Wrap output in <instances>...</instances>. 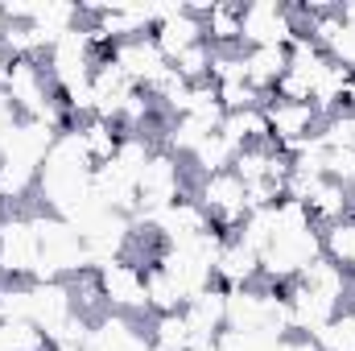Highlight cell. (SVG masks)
<instances>
[{
  "label": "cell",
  "instance_id": "obj_5",
  "mask_svg": "<svg viewBox=\"0 0 355 351\" xmlns=\"http://www.w3.org/2000/svg\"><path fill=\"white\" fill-rule=\"evenodd\" d=\"M194 198L207 207L211 228H215V232H223L227 240H236V232H240V223H244V215H248V186L236 178V170L198 178Z\"/></svg>",
  "mask_w": 355,
  "mask_h": 351
},
{
  "label": "cell",
  "instance_id": "obj_6",
  "mask_svg": "<svg viewBox=\"0 0 355 351\" xmlns=\"http://www.w3.org/2000/svg\"><path fill=\"white\" fill-rule=\"evenodd\" d=\"M103 306L112 314H128V318H145L149 314V293H145V264L132 257L107 261L103 268H95Z\"/></svg>",
  "mask_w": 355,
  "mask_h": 351
},
{
  "label": "cell",
  "instance_id": "obj_38",
  "mask_svg": "<svg viewBox=\"0 0 355 351\" xmlns=\"http://www.w3.org/2000/svg\"><path fill=\"white\" fill-rule=\"evenodd\" d=\"M0 219H4V198H0Z\"/></svg>",
  "mask_w": 355,
  "mask_h": 351
},
{
  "label": "cell",
  "instance_id": "obj_22",
  "mask_svg": "<svg viewBox=\"0 0 355 351\" xmlns=\"http://www.w3.org/2000/svg\"><path fill=\"white\" fill-rule=\"evenodd\" d=\"M145 293H149V314H153V318H157V314H182V310H186L182 289L170 281V273H166L162 264H149V268H145Z\"/></svg>",
  "mask_w": 355,
  "mask_h": 351
},
{
  "label": "cell",
  "instance_id": "obj_34",
  "mask_svg": "<svg viewBox=\"0 0 355 351\" xmlns=\"http://www.w3.org/2000/svg\"><path fill=\"white\" fill-rule=\"evenodd\" d=\"M8 62H12V58H8V54H4V46H0V87H4V75H8Z\"/></svg>",
  "mask_w": 355,
  "mask_h": 351
},
{
  "label": "cell",
  "instance_id": "obj_3",
  "mask_svg": "<svg viewBox=\"0 0 355 351\" xmlns=\"http://www.w3.org/2000/svg\"><path fill=\"white\" fill-rule=\"evenodd\" d=\"M42 261V240L33 211H8L0 219V281H33Z\"/></svg>",
  "mask_w": 355,
  "mask_h": 351
},
{
  "label": "cell",
  "instance_id": "obj_21",
  "mask_svg": "<svg viewBox=\"0 0 355 351\" xmlns=\"http://www.w3.org/2000/svg\"><path fill=\"white\" fill-rule=\"evenodd\" d=\"M149 343L153 351H190L198 343V335L186 323V314H157L149 323Z\"/></svg>",
  "mask_w": 355,
  "mask_h": 351
},
{
  "label": "cell",
  "instance_id": "obj_32",
  "mask_svg": "<svg viewBox=\"0 0 355 351\" xmlns=\"http://www.w3.org/2000/svg\"><path fill=\"white\" fill-rule=\"evenodd\" d=\"M285 351H322V343L314 335H289L285 339Z\"/></svg>",
  "mask_w": 355,
  "mask_h": 351
},
{
  "label": "cell",
  "instance_id": "obj_28",
  "mask_svg": "<svg viewBox=\"0 0 355 351\" xmlns=\"http://www.w3.org/2000/svg\"><path fill=\"white\" fill-rule=\"evenodd\" d=\"M322 145L327 149H352L355 153V112H335L322 120Z\"/></svg>",
  "mask_w": 355,
  "mask_h": 351
},
{
  "label": "cell",
  "instance_id": "obj_30",
  "mask_svg": "<svg viewBox=\"0 0 355 351\" xmlns=\"http://www.w3.org/2000/svg\"><path fill=\"white\" fill-rule=\"evenodd\" d=\"M327 178H335L339 186L355 190V153L352 149H331L327 153Z\"/></svg>",
  "mask_w": 355,
  "mask_h": 351
},
{
  "label": "cell",
  "instance_id": "obj_31",
  "mask_svg": "<svg viewBox=\"0 0 355 351\" xmlns=\"http://www.w3.org/2000/svg\"><path fill=\"white\" fill-rule=\"evenodd\" d=\"M17 120H21V112H17V108H12V99H8V95L0 91V141L8 137V128H12Z\"/></svg>",
  "mask_w": 355,
  "mask_h": 351
},
{
  "label": "cell",
  "instance_id": "obj_17",
  "mask_svg": "<svg viewBox=\"0 0 355 351\" xmlns=\"http://www.w3.org/2000/svg\"><path fill=\"white\" fill-rule=\"evenodd\" d=\"M355 79V71H347V67H339V62H331L327 58V67L314 75V91H310V103H314V112L327 120V116H335L339 108H343V91H347V83Z\"/></svg>",
  "mask_w": 355,
  "mask_h": 351
},
{
  "label": "cell",
  "instance_id": "obj_7",
  "mask_svg": "<svg viewBox=\"0 0 355 351\" xmlns=\"http://www.w3.org/2000/svg\"><path fill=\"white\" fill-rule=\"evenodd\" d=\"M0 91L12 99V108L25 120H37L58 99V91L50 83V71H46L42 58H17V62H8V75H4V87Z\"/></svg>",
  "mask_w": 355,
  "mask_h": 351
},
{
  "label": "cell",
  "instance_id": "obj_35",
  "mask_svg": "<svg viewBox=\"0 0 355 351\" xmlns=\"http://www.w3.org/2000/svg\"><path fill=\"white\" fill-rule=\"evenodd\" d=\"M190 351H219V348H215V339H198Z\"/></svg>",
  "mask_w": 355,
  "mask_h": 351
},
{
  "label": "cell",
  "instance_id": "obj_1",
  "mask_svg": "<svg viewBox=\"0 0 355 351\" xmlns=\"http://www.w3.org/2000/svg\"><path fill=\"white\" fill-rule=\"evenodd\" d=\"M314 261H322V228L277 232L272 244L261 252V281H265L268 289H285Z\"/></svg>",
  "mask_w": 355,
  "mask_h": 351
},
{
  "label": "cell",
  "instance_id": "obj_16",
  "mask_svg": "<svg viewBox=\"0 0 355 351\" xmlns=\"http://www.w3.org/2000/svg\"><path fill=\"white\" fill-rule=\"evenodd\" d=\"M219 137L240 153L248 145H268V120H265V108H248V112H227L223 124H219Z\"/></svg>",
  "mask_w": 355,
  "mask_h": 351
},
{
  "label": "cell",
  "instance_id": "obj_20",
  "mask_svg": "<svg viewBox=\"0 0 355 351\" xmlns=\"http://www.w3.org/2000/svg\"><path fill=\"white\" fill-rule=\"evenodd\" d=\"M202 33H207V42H211L215 50H232V46H240V4H232V0H215L211 12L202 17ZM240 50H244V46H240Z\"/></svg>",
  "mask_w": 355,
  "mask_h": 351
},
{
  "label": "cell",
  "instance_id": "obj_4",
  "mask_svg": "<svg viewBox=\"0 0 355 351\" xmlns=\"http://www.w3.org/2000/svg\"><path fill=\"white\" fill-rule=\"evenodd\" d=\"M186 194H190V190H186L182 157L166 153V149H157V153L145 162L141 178H137V219L170 211L178 198H186Z\"/></svg>",
  "mask_w": 355,
  "mask_h": 351
},
{
  "label": "cell",
  "instance_id": "obj_27",
  "mask_svg": "<svg viewBox=\"0 0 355 351\" xmlns=\"http://www.w3.org/2000/svg\"><path fill=\"white\" fill-rule=\"evenodd\" d=\"M211 54H215L211 42H198V46H190L186 54H178L170 67H174L186 83H207V79H211Z\"/></svg>",
  "mask_w": 355,
  "mask_h": 351
},
{
  "label": "cell",
  "instance_id": "obj_2",
  "mask_svg": "<svg viewBox=\"0 0 355 351\" xmlns=\"http://www.w3.org/2000/svg\"><path fill=\"white\" fill-rule=\"evenodd\" d=\"M310 17L302 4H281V0H252L240 4V46H289L297 33H306Z\"/></svg>",
  "mask_w": 355,
  "mask_h": 351
},
{
  "label": "cell",
  "instance_id": "obj_10",
  "mask_svg": "<svg viewBox=\"0 0 355 351\" xmlns=\"http://www.w3.org/2000/svg\"><path fill=\"white\" fill-rule=\"evenodd\" d=\"M75 310V293H71V281H33V310H29V323L50 335L58 331Z\"/></svg>",
  "mask_w": 355,
  "mask_h": 351
},
{
  "label": "cell",
  "instance_id": "obj_37",
  "mask_svg": "<svg viewBox=\"0 0 355 351\" xmlns=\"http://www.w3.org/2000/svg\"><path fill=\"white\" fill-rule=\"evenodd\" d=\"M352 215H355V190H352Z\"/></svg>",
  "mask_w": 355,
  "mask_h": 351
},
{
  "label": "cell",
  "instance_id": "obj_18",
  "mask_svg": "<svg viewBox=\"0 0 355 351\" xmlns=\"http://www.w3.org/2000/svg\"><path fill=\"white\" fill-rule=\"evenodd\" d=\"M75 132H79V141H83V149H87V157L95 166H103V162H112L116 157V149H120V124H112V120H99V116H87V120H79L75 124Z\"/></svg>",
  "mask_w": 355,
  "mask_h": 351
},
{
  "label": "cell",
  "instance_id": "obj_13",
  "mask_svg": "<svg viewBox=\"0 0 355 351\" xmlns=\"http://www.w3.org/2000/svg\"><path fill=\"white\" fill-rule=\"evenodd\" d=\"M306 211H310L314 228H331V223L352 215V190L339 186L335 178H318L310 186V194H306Z\"/></svg>",
  "mask_w": 355,
  "mask_h": 351
},
{
  "label": "cell",
  "instance_id": "obj_33",
  "mask_svg": "<svg viewBox=\"0 0 355 351\" xmlns=\"http://www.w3.org/2000/svg\"><path fill=\"white\" fill-rule=\"evenodd\" d=\"M339 21L355 29V0H343V4H339Z\"/></svg>",
  "mask_w": 355,
  "mask_h": 351
},
{
  "label": "cell",
  "instance_id": "obj_19",
  "mask_svg": "<svg viewBox=\"0 0 355 351\" xmlns=\"http://www.w3.org/2000/svg\"><path fill=\"white\" fill-rule=\"evenodd\" d=\"M302 285H310V289H318L322 298H331V302H339V306H347L352 302V273L347 268H339L335 261H314L302 277H297Z\"/></svg>",
  "mask_w": 355,
  "mask_h": 351
},
{
  "label": "cell",
  "instance_id": "obj_9",
  "mask_svg": "<svg viewBox=\"0 0 355 351\" xmlns=\"http://www.w3.org/2000/svg\"><path fill=\"white\" fill-rule=\"evenodd\" d=\"M112 62L124 71V79H128L132 87H141V91H153L166 75H170V58L157 50L153 33H149V37H132V42L112 46Z\"/></svg>",
  "mask_w": 355,
  "mask_h": 351
},
{
  "label": "cell",
  "instance_id": "obj_24",
  "mask_svg": "<svg viewBox=\"0 0 355 351\" xmlns=\"http://www.w3.org/2000/svg\"><path fill=\"white\" fill-rule=\"evenodd\" d=\"M33 310V281H0V323H29Z\"/></svg>",
  "mask_w": 355,
  "mask_h": 351
},
{
  "label": "cell",
  "instance_id": "obj_29",
  "mask_svg": "<svg viewBox=\"0 0 355 351\" xmlns=\"http://www.w3.org/2000/svg\"><path fill=\"white\" fill-rule=\"evenodd\" d=\"M219 103H223V112H248V108H265L268 99L252 83H227V87H219Z\"/></svg>",
  "mask_w": 355,
  "mask_h": 351
},
{
  "label": "cell",
  "instance_id": "obj_14",
  "mask_svg": "<svg viewBox=\"0 0 355 351\" xmlns=\"http://www.w3.org/2000/svg\"><path fill=\"white\" fill-rule=\"evenodd\" d=\"M215 285L223 289H248V285H261V257L252 248H244L240 240H227L223 257L215 264Z\"/></svg>",
  "mask_w": 355,
  "mask_h": 351
},
{
  "label": "cell",
  "instance_id": "obj_8",
  "mask_svg": "<svg viewBox=\"0 0 355 351\" xmlns=\"http://www.w3.org/2000/svg\"><path fill=\"white\" fill-rule=\"evenodd\" d=\"M268 137L281 153H289L293 145L310 141L322 132V116L314 112V103H289V99H268L265 103Z\"/></svg>",
  "mask_w": 355,
  "mask_h": 351
},
{
  "label": "cell",
  "instance_id": "obj_23",
  "mask_svg": "<svg viewBox=\"0 0 355 351\" xmlns=\"http://www.w3.org/2000/svg\"><path fill=\"white\" fill-rule=\"evenodd\" d=\"M322 257L335 261L339 268H347V273H355V215L322 228Z\"/></svg>",
  "mask_w": 355,
  "mask_h": 351
},
{
  "label": "cell",
  "instance_id": "obj_36",
  "mask_svg": "<svg viewBox=\"0 0 355 351\" xmlns=\"http://www.w3.org/2000/svg\"><path fill=\"white\" fill-rule=\"evenodd\" d=\"M8 29V12H4V4H0V33Z\"/></svg>",
  "mask_w": 355,
  "mask_h": 351
},
{
  "label": "cell",
  "instance_id": "obj_25",
  "mask_svg": "<svg viewBox=\"0 0 355 351\" xmlns=\"http://www.w3.org/2000/svg\"><path fill=\"white\" fill-rule=\"evenodd\" d=\"M232 162H236V149L219 137V132H211L198 149H194V157H190V166L198 170V178L207 174H223V170H232Z\"/></svg>",
  "mask_w": 355,
  "mask_h": 351
},
{
  "label": "cell",
  "instance_id": "obj_15",
  "mask_svg": "<svg viewBox=\"0 0 355 351\" xmlns=\"http://www.w3.org/2000/svg\"><path fill=\"white\" fill-rule=\"evenodd\" d=\"M244 67H248V83L265 99H272L281 75L289 71V46H252L244 50Z\"/></svg>",
  "mask_w": 355,
  "mask_h": 351
},
{
  "label": "cell",
  "instance_id": "obj_12",
  "mask_svg": "<svg viewBox=\"0 0 355 351\" xmlns=\"http://www.w3.org/2000/svg\"><path fill=\"white\" fill-rule=\"evenodd\" d=\"M182 314H186V323L194 327L198 339H215V335L227 327V289H223V285H211V289L194 293Z\"/></svg>",
  "mask_w": 355,
  "mask_h": 351
},
{
  "label": "cell",
  "instance_id": "obj_11",
  "mask_svg": "<svg viewBox=\"0 0 355 351\" xmlns=\"http://www.w3.org/2000/svg\"><path fill=\"white\" fill-rule=\"evenodd\" d=\"M153 42H157V50L174 62L178 54H186L190 46L207 42V33H202V17H194L186 4H178L170 17H162V21L153 25Z\"/></svg>",
  "mask_w": 355,
  "mask_h": 351
},
{
  "label": "cell",
  "instance_id": "obj_26",
  "mask_svg": "<svg viewBox=\"0 0 355 351\" xmlns=\"http://www.w3.org/2000/svg\"><path fill=\"white\" fill-rule=\"evenodd\" d=\"M314 339L322 343V351H355V302H347Z\"/></svg>",
  "mask_w": 355,
  "mask_h": 351
}]
</instances>
